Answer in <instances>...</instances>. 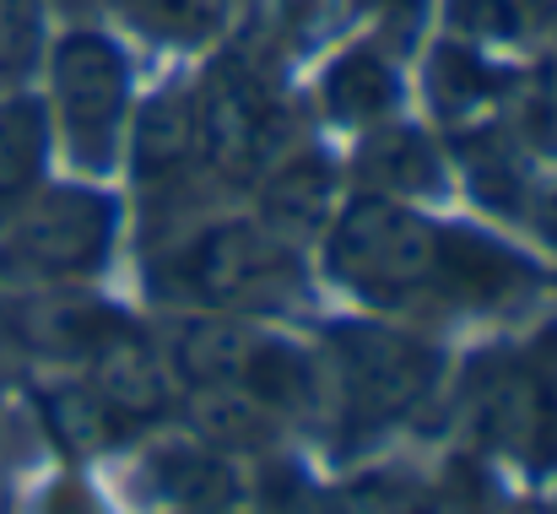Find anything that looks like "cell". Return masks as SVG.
<instances>
[{"label": "cell", "instance_id": "6da1fadb", "mask_svg": "<svg viewBox=\"0 0 557 514\" xmlns=\"http://www.w3.org/2000/svg\"><path fill=\"white\" fill-rule=\"evenodd\" d=\"M325 277L373 309H493L536 287L515 249L384 195H358L325 222Z\"/></svg>", "mask_w": 557, "mask_h": 514}, {"label": "cell", "instance_id": "7a4b0ae2", "mask_svg": "<svg viewBox=\"0 0 557 514\" xmlns=\"http://www.w3.org/2000/svg\"><path fill=\"white\" fill-rule=\"evenodd\" d=\"M438 352L389 326H336L320 357V401H331L336 433L347 444L379 439L411 417L438 384Z\"/></svg>", "mask_w": 557, "mask_h": 514}, {"label": "cell", "instance_id": "3957f363", "mask_svg": "<svg viewBox=\"0 0 557 514\" xmlns=\"http://www.w3.org/2000/svg\"><path fill=\"white\" fill-rule=\"evenodd\" d=\"M114 200L92 184L38 189L0 228V277L27 287H65L92 277L114 244Z\"/></svg>", "mask_w": 557, "mask_h": 514}, {"label": "cell", "instance_id": "277c9868", "mask_svg": "<svg viewBox=\"0 0 557 514\" xmlns=\"http://www.w3.org/2000/svg\"><path fill=\"white\" fill-rule=\"evenodd\" d=\"M163 287L211 309L282 304L298 287L293 244L265 222H206L163 260Z\"/></svg>", "mask_w": 557, "mask_h": 514}, {"label": "cell", "instance_id": "5b68a950", "mask_svg": "<svg viewBox=\"0 0 557 514\" xmlns=\"http://www.w3.org/2000/svg\"><path fill=\"white\" fill-rule=\"evenodd\" d=\"M466 417L482 444L520 466L557 461V336L525 352H487L466 374Z\"/></svg>", "mask_w": 557, "mask_h": 514}, {"label": "cell", "instance_id": "8992f818", "mask_svg": "<svg viewBox=\"0 0 557 514\" xmlns=\"http://www.w3.org/2000/svg\"><path fill=\"white\" fill-rule=\"evenodd\" d=\"M49 109L65 152L82 169L114 163L131 114V60L114 49V38L92 27H71L49 49Z\"/></svg>", "mask_w": 557, "mask_h": 514}, {"label": "cell", "instance_id": "52a82bcc", "mask_svg": "<svg viewBox=\"0 0 557 514\" xmlns=\"http://www.w3.org/2000/svg\"><path fill=\"white\" fill-rule=\"evenodd\" d=\"M195 114V152L227 179H255L271 169L282 147V114L265 82L233 60L211 65V76L189 93Z\"/></svg>", "mask_w": 557, "mask_h": 514}, {"label": "cell", "instance_id": "ba28073f", "mask_svg": "<svg viewBox=\"0 0 557 514\" xmlns=\"http://www.w3.org/2000/svg\"><path fill=\"white\" fill-rule=\"evenodd\" d=\"M49 163V109L38 98L0 93V228L44 189Z\"/></svg>", "mask_w": 557, "mask_h": 514}, {"label": "cell", "instance_id": "9c48e42d", "mask_svg": "<svg viewBox=\"0 0 557 514\" xmlns=\"http://www.w3.org/2000/svg\"><path fill=\"white\" fill-rule=\"evenodd\" d=\"M358 169L369 184L363 195H384V200H411V195L444 189V163H438L433 142L406 125H373L358 152Z\"/></svg>", "mask_w": 557, "mask_h": 514}, {"label": "cell", "instance_id": "30bf717a", "mask_svg": "<svg viewBox=\"0 0 557 514\" xmlns=\"http://www.w3.org/2000/svg\"><path fill=\"white\" fill-rule=\"evenodd\" d=\"M320 98H325V114H331L336 125L373 131V125L389 120L400 87H395V71H389V60H384L379 49H347V54L325 71Z\"/></svg>", "mask_w": 557, "mask_h": 514}, {"label": "cell", "instance_id": "8fae6325", "mask_svg": "<svg viewBox=\"0 0 557 514\" xmlns=\"http://www.w3.org/2000/svg\"><path fill=\"white\" fill-rule=\"evenodd\" d=\"M265 228L309 233L331 222V169L314 158H287L282 169H265Z\"/></svg>", "mask_w": 557, "mask_h": 514}, {"label": "cell", "instance_id": "7c38bea8", "mask_svg": "<svg viewBox=\"0 0 557 514\" xmlns=\"http://www.w3.org/2000/svg\"><path fill=\"white\" fill-rule=\"evenodd\" d=\"M200 163L195 152V114L189 98H163L141 114V136H136V169L141 179H174L180 169Z\"/></svg>", "mask_w": 557, "mask_h": 514}, {"label": "cell", "instance_id": "4fadbf2b", "mask_svg": "<svg viewBox=\"0 0 557 514\" xmlns=\"http://www.w3.org/2000/svg\"><path fill=\"white\" fill-rule=\"evenodd\" d=\"M141 33L169 44H206L227 27L233 0H114Z\"/></svg>", "mask_w": 557, "mask_h": 514}, {"label": "cell", "instance_id": "5bb4252c", "mask_svg": "<svg viewBox=\"0 0 557 514\" xmlns=\"http://www.w3.org/2000/svg\"><path fill=\"white\" fill-rule=\"evenodd\" d=\"M44 60V0H0V93H16Z\"/></svg>", "mask_w": 557, "mask_h": 514}, {"label": "cell", "instance_id": "9a60e30c", "mask_svg": "<svg viewBox=\"0 0 557 514\" xmlns=\"http://www.w3.org/2000/svg\"><path fill=\"white\" fill-rule=\"evenodd\" d=\"M163 493L180 499L195 514H211L227 499V482H222V466L216 461H206L200 450H189V455H169L163 461Z\"/></svg>", "mask_w": 557, "mask_h": 514}, {"label": "cell", "instance_id": "2e32d148", "mask_svg": "<svg viewBox=\"0 0 557 514\" xmlns=\"http://www.w3.org/2000/svg\"><path fill=\"white\" fill-rule=\"evenodd\" d=\"M38 514H109V510H103L98 493H87L82 482H54V488L44 493Z\"/></svg>", "mask_w": 557, "mask_h": 514}, {"label": "cell", "instance_id": "e0dca14e", "mask_svg": "<svg viewBox=\"0 0 557 514\" xmlns=\"http://www.w3.org/2000/svg\"><path fill=\"white\" fill-rule=\"evenodd\" d=\"M542 233H547V238L557 244V184L547 189V195H542Z\"/></svg>", "mask_w": 557, "mask_h": 514}, {"label": "cell", "instance_id": "ac0fdd59", "mask_svg": "<svg viewBox=\"0 0 557 514\" xmlns=\"http://www.w3.org/2000/svg\"><path fill=\"white\" fill-rule=\"evenodd\" d=\"M211 514H216V510H211Z\"/></svg>", "mask_w": 557, "mask_h": 514}]
</instances>
